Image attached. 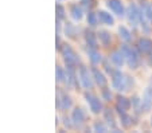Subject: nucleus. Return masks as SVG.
I'll return each mask as SVG.
<instances>
[{
    "instance_id": "obj_33",
    "label": "nucleus",
    "mask_w": 152,
    "mask_h": 133,
    "mask_svg": "<svg viewBox=\"0 0 152 133\" xmlns=\"http://www.w3.org/2000/svg\"><path fill=\"white\" fill-rule=\"evenodd\" d=\"M105 70H106L108 73H113L112 67H109V65H108V63H105Z\"/></svg>"
},
{
    "instance_id": "obj_35",
    "label": "nucleus",
    "mask_w": 152,
    "mask_h": 133,
    "mask_svg": "<svg viewBox=\"0 0 152 133\" xmlns=\"http://www.w3.org/2000/svg\"><path fill=\"white\" fill-rule=\"evenodd\" d=\"M151 121H152V120H151ZM151 124H152V122H151Z\"/></svg>"
},
{
    "instance_id": "obj_24",
    "label": "nucleus",
    "mask_w": 152,
    "mask_h": 133,
    "mask_svg": "<svg viewBox=\"0 0 152 133\" xmlns=\"http://www.w3.org/2000/svg\"><path fill=\"white\" fill-rule=\"evenodd\" d=\"M118 34H120L121 39H123V41H125V42H129L131 39H132L131 32H129L128 28H125V27H120V28H118Z\"/></svg>"
},
{
    "instance_id": "obj_25",
    "label": "nucleus",
    "mask_w": 152,
    "mask_h": 133,
    "mask_svg": "<svg viewBox=\"0 0 152 133\" xmlns=\"http://www.w3.org/2000/svg\"><path fill=\"white\" fill-rule=\"evenodd\" d=\"M97 22H98L97 15H96L94 12H89V14H88V23H89V26L96 27L97 26Z\"/></svg>"
},
{
    "instance_id": "obj_34",
    "label": "nucleus",
    "mask_w": 152,
    "mask_h": 133,
    "mask_svg": "<svg viewBox=\"0 0 152 133\" xmlns=\"http://www.w3.org/2000/svg\"><path fill=\"white\" fill-rule=\"evenodd\" d=\"M149 57H151V58H149V65H152V54L149 55Z\"/></svg>"
},
{
    "instance_id": "obj_22",
    "label": "nucleus",
    "mask_w": 152,
    "mask_h": 133,
    "mask_svg": "<svg viewBox=\"0 0 152 133\" xmlns=\"http://www.w3.org/2000/svg\"><path fill=\"white\" fill-rule=\"evenodd\" d=\"M98 38H100V41H101V43L104 44V46H109L110 44V34L108 31H100L98 32Z\"/></svg>"
},
{
    "instance_id": "obj_6",
    "label": "nucleus",
    "mask_w": 152,
    "mask_h": 133,
    "mask_svg": "<svg viewBox=\"0 0 152 133\" xmlns=\"http://www.w3.org/2000/svg\"><path fill=\"white\" fill-rule=\"evenodd\" d=\"M106 6L113 14H116L117 16H124L125 15V9L121 3V0H106Z\"/></svg>"
},
{
    "instance_id": "obj_15",
    "label": "nucleus",
    "mask_w": 152,
    "mask_h": 133,
    "mask_svg": "<svg viewBox=\"0 0 152 133\" xmlns=\"http://www.w3.org/2000/svg\"><path fill=\"white\" fill-rule=\"evenodd\" d=\"M97 16H98V20H100L102 24H106V26H112V24L115 23V20H113L112 15L108 14L106 11H100Z\"/></svg>"
},
{
    "instance_id": "obj_32",
    "label": "nucleus",
    "mask_w": 152,
    "mask_h": 133,
    "mask_svg": "<svg viewBox=\"0 0 152 133\" xmlns=\"http://www.w3.org/2000/svg\"><path fill=\"white\" fill-rule=\"evenodd\" d=\"M89 1H90V0H81V3H82V6H85V7H88V6H89Z\"/></svg>"
},
{
    "instance_id": "obj_19",
    "label": "nucleus",
    "mask_w": 152,
    "mask_h": 133,
    "mask_svg": "<svg viewBox=\"0 0 152 133\" xmlns=\"http://www.w3.org/2000/svg\"><path fill=\"white\" fill-rule=\"evenodd\" d=\"M66 78L69 86H74L75 85V74H74V66L67 65V73H66Z\"/></svg>"
},
{
    "instance_id": "obj_4",
    "label": "nucleus",
    "mask_w": 152,
    "mask_h": 133,
    "mask_svg": "<svg viewBox=\"0 0 152 133\" xmlns=\"http://www.w3.org/2000/svg\"><path fill=\"white\" fill-rule=\"evenodd\" d=\"M62 55H63V59H65L66 65H70V66H75V65H78V62H80V58L77 57V54L73 51V49L69 46V44L63 46V49H62Z\"/></svg>"
},
{
    "instance_id": "obj_23",
    "label": "nucleus",
    "mask_w": 152,
    "mask_h": 133,
    "mask_svg": "<svg viewBox=\"0 0 152 133\" xmlns=\"http://www.w3.org/2000/svg\"><path fill=\"white\" fill-rule=\"evenodd\" d=\"M117 106L121 108V109L124 110H128L129 108H131V101H129L128 98H125V97H118L117 98Z\"/></svg>"
},
{
    "instance_id": "obj_16",
    "label": "nucleus",
    "mask_w": 152,
    "mask_h": 133,
    "mask_svg": "<svg viewBox=\"0 0 152 133\" xmlns=\"http://www.w3.org/2000/svg\"><path fill=\"white\" fill-rule=\"evenodd\" d=\"M141 11H143V15H144V17H145L147 20L149 22V23H152V4L151 3H143L141 4Z\"/></svg>"
},
{
    "instance_id": "obj_26",
    "label": "nucleus",
    "mask_w": 152,
    "mask_h": 133,
    "mask_svg": "<svg viewBox=\"0 0 152 133\" xmlns=\"http://www.w3.org/2000/svg\"><path fill=\"white\" fill-rule=\"evenodd\" d=\"M65 78H66V75H65L63 70L61 69L59 66H57V81L58 82H63L65 81Z\"/></svg>"
},
{
    "instance_id": "obj_14",
    "label": "nucleus",
    "mask_w": 152,
    "mask_h": 133,
    "mask_svg": "<svg viewBox=\"0 0 152 133\" xmlns=\"http://www.w3.org/2000/svg\"><path fill=\"white\" fill-rule=\"evenodd\" d=\"M116 108H117V112L121 117V125H123L124 128H129L131 124H132V117L128 116L124 109H121V108H118V106H116Z\"/></svg>"
},
{
    "instance_id": "obj_27",
    "label": "nucleus",
    "mask_w": 152,
    "mask_h": 133,
    "mask_svg": "<svg viewBox=\"0 0 152 133\" xmlns=\"http://www.w3.org/2000/svg\"><path fill=\"white\" fill-rule=\"evenodd\" d=\"M102 98L105 101H110L112 100V93H110V89H104L102 90Z\"/></svg>"
},
{
    "instance_id": "obj_7",
    "label": "nucleus",
    "mask_w": 152,
    "mask_h": 133,
    "mask_svg": "<svg viewBox=\"0 0 152 133\" xmlns=\"http://www.w3.org/2000/svg\"><path fill=\"white\" fill-rule=\"evenodd\" d=\"M85 98H86V101H88V104H89L90 110H92L93 113H96V114H97V113H100L101 110H102L101 101L96 96H93V94H89V93H86V94H85Z\"/></svg>"
},
{
    "instance_id": "obj_12",
    "label": "nucleus",
    "mask_w": 152,
    "mask_h": 133,
    "mask_svg": "<svg viewBox=\"0 0 152 133\" xmlns=\"http://www.w3.org/2000/svg\"><path fill=\"white\" fill-rule=\"evenodd\" d=\"M151 108H152V93L149 92V90H147V92L144 93L143 100H141V109H143L144 112H148Z\"/></svg>"
},
{
    "instance_id": "obj_21",
    "label": "nucleus",
    "mask_w": 152,
    "mask_h": 133,
    "mask_svg": "<svg viewBox=\"0 0 152 133\" xmlns=\"http://www.w3.org/2000/svg\"><path fill=\"white\" fill-rule=\"evenodd\" d=\"M70 12H72V16L74 20H81L82 19V9H81V7H78V4H73L72 8H70Z\"/></svg>"
},
{
    "instance_id": "obj_10",
    "label": "nucleus",
    "mask_w": 152,
    "mask_h": 133,
    "mask_svg": "<svg viewBox=\"0 0 152 133\" xmlns=\"http://www.w3.org/2000/svg\"><path fill=\"white\" fill-rule=\"evenodd\" d=\"M92 75H93V79L96 81V84H97L98 86L104 87L106 85V78L104 77V74L97 69V67H94V66L92 67Z\"/></svg>"
},
{
    "instance_id": "obj_18",
    "label": "nucleus",
    "mask_w": 152,
    "mask_h": 133,
    "mask_svg": "<svg viewBox=\"0 0 152 133\" xmlns=\"http://www.w3.org/2000/svg\"><path fill=\"white\" fill-rule=\"evenodd\" d=\"M85 41L88 43V46L92 47V49H96L97 47V41H96V35L90 31H86L85 32Z\"/></svg>"
},
{
    "instance_id": "obj_30",
    "label": "nucleus",
    "mask_w": 152,
    "mask_h": 133,
    "mask_svg": "<svg viewBox=\"0 0 152 133\" xmlns=\"http://www.w3.org/2000/svg\"><path fill=\"white\" fill-rule=\"evenodd\" d=\"M66 34L69 35V36H74L75 35V28L72 26V24H67L66 26Z\"/></svg>"
},
{
    "instance_id": "obj_2",
    "label": "nucleus",
    "mask_w": 152,
    "mask_h": 133,
    "mask_svg": "<svg viewBox=\"0 0 152 133\" xmlns=\"http://www.w3.org/2000/svg\"><path fill=\"white\" fill-rule=\"evenodd\" d=\"M120 50L124 54V57H125L128 66L131 69H137L139 65H140V58H139V54L136 52V50L132 49L131 46H128V44H123Z\"/></svg>"
},
{
    "instance_id": "obj_5",
    "label": "nucleus",
    "mask_w": 152,
    "mask_h": 133,
    "mask_svg": "<svg viewBox=\"0 0 152 133\" xmlns=\"http://www.w3.org/2000/svg\"><path fill=\"white\" fill-rule=\"evenodd\" d=\"M78 77H80V81H81V84H82V86L85 87V89H92L93 87V81H92L93 75L89 74V70L86 69L85 66H82L80 69Z\"/></svg>"
},
{
    "instance_id": "obj_31",
    "label": "nucleus",
    "mask_w": 152,
    "mask_h": 133,
    "mask_svg": "<svg viewBox=\"0 0 152 133\" xmlns=\"http://www.w3.org/2000/svg\"><path fill=\"white\" fill-rule=\"evenodd\" d=\"M133 105H135V109H136V113H139L140 112V105H141V101L140 100L137 98V97H135V98H133Z\"/></svg>"
},
{
    "instance_id": "obj_3",
    "label": "nucleus",
    "mask_w": 152,
    "mask_h": 133,
    "mask_svg": "<svg viewBox=\"0 0 152 133\" xmlns=\"http://www.w3.org/2000/svg\"><path fill=\"white\" fill-rule=\"evenodd\" d=\"M126 14H128V20H129V23L132 24V27H137L139 24H140V22L144 19L141 8H139V7L133 3L128 7V12H126Z\"/></svg>"
},
{
    "instance_id": "obj_1",
    "label": "nucleus",
    "mask_w": 152,
    "mask_h": 133,
    "mask_svg": "<svg viewBox=\"0 0 152 133\" xmlns=\"http://www.w3.org/2000/svg\"><path fill=\"white\" fill-rule=\"evenodd\" d=\"M132 79L129 78L128 75L123 74L120 70H115L112 73V86L113 89L118 90V92H124V90H128L129 86L132 85Z\"/></svg>"
},
{
    "instance_id": "obj_17",
    "label": "nucleus",
    "mask_w": 152,
    "mask_h": 133,
    "mask_svg": "<svg viewBox=\"0 0 152 133\" xmlns=\"http://www.w3.org/2000/svg\"><path fill=\"white\" fill-rule=\"evenodd\" d=\"M88 54H89V58H90V61H92L93 65H97L101 62V54L96 49H92V47H90V49L88 50Z\"/></svg>"
},
{
    "instance_id": "obj_8",
    "label": "nucleus",
    "mask_w": 152,
    "mask_h": 133,
    "mask_svg": "<svg viewBox=\"0 0 152 133\" xmlns=\"http://www.w3.org/2000/svg\"><path fill=\"white\" fill-rule=\"evenodd\" d=\"M57 105H58V108H59V109L66 110V109H69V108L72 106V100H70V97L67 96L65 92H59V93H58Z\"/></svg>"
},
{
    "instance_id": "obj_9",
    "label": "nucleus",
    "mask_w": 152,
    "mask_h": 133,
    "mask_svg": "<svg viewBox=\"0 0 152 133\" xmlns=\"http://www.w3.org/2000/svg\"><path fill=\"white\" fill-rule=\"evenodd\" d=\"M137 47L143 54H152V41L148 38H141L137 42Z\"/></svg>"
},
{
    "instance_id": "obj_13",
    "label": "nucleus",
    "mask_w": 152,
    "mask_h": 133,
    "mask_svg": "<svg viewBox=\"0 0 152 133\" xmlns=\"http://www.w3.org/2000/svg\"><path fill=\"white\" fill-rule=\"evenodd\" d=\"M72 120H73L74 124L81 125L83 121H85V113H83V110L80 109V108L74 109L73 110V113H72Z\"/></svg>"
},
{
    "instance_id": "obj_20",
    "label": "nucleus",
    "mask_w": 152,
    "mask_h": 133,
    "mask_svg": "<svg viewBox=\"0 0 152 133\" xmlns=\"http://www.w3.org/2000/svg\"><path fill=\"white\" fill-rule=\"evenodd\" d=\"M104 118H105V121L108 122V125L112 128L116 126V120H115V116H113V113L110 109H105V112H104Z\"/></svg>"
},
{
    "instance_id": "obj_11",
    "label": "nucleus",
    "mask_w": 152,
    "mask_h": 133,
    "mask_svg": "<svg viewBox=\"0 0 152 133\" xmlns=\"http://www.w3.org/2000/svg\"><path fill=\"white\" fill-rule=\"evenodd\" d=\"M110 61H112L117 67H121L124 65V62H125V57H124V54L121 52V50L113 51L112 54H110Z\"/></svg>"
},
{
    "instance_id": "obj_28",
    "label": "nucleus",
    "mask_w": 152,
    "mask_h": 133,
    "mask_svg": "<svg viewBox=\"0 0 152 133\" xmlns=\"http://www.w3.org/2000/svg\"><path fill=\"white\" fill-rule=\"evenodd\" d=\"M94 130L96 132H106V126L102 122H96L94 124Z\"/></svg>"
},
{
    "instance_id": "obj_29",
    "label": "nucleus",
    "mask_w": 152,
    "mask_h": 133,
    "mask_svg": "<svg viewBox=\"0 0 152 133\" xmlns=\"http://www.w3.org/2000/svg\"><path fill=\"white\" fill-rule=\"evenodd\" d=\"M57 14H58V19H63V16H65V9H63V7L61 6V4L57 6Z\"/></svg>"
}]
</instances>
